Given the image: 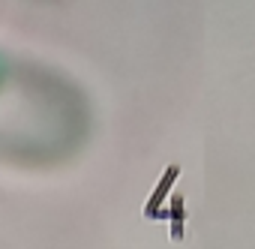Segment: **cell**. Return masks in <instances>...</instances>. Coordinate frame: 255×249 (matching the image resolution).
Instances as JSON below:
<instances>
[{"label": "cell", "mask_w": 255, "mask_h": 249, "mask_svg": "<svg viewBox=\"0 0 255 249\" xmlns=\"http://www.w3.org/2000/svg\"><path fill=\"white\" fill-rule=\"evenodd\" d=\"M90 108L60 72L0 51V159L57 162L81 147Z\"/></svg>", "instance_id": "obj_1"}]
</instances>
